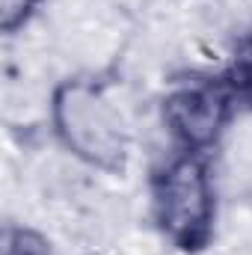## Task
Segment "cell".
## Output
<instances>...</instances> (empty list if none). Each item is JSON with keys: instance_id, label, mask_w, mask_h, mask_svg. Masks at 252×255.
Instances as JSON below:
<instances>
[{"instance_id": "obj_1", "label": "cell", "mask_w": 252, "mask_h": 255, "mask_svg": "<svg viewBox=\"0 0 252 255\" xmlns=\"http://www.w3.org/2000/svg\"><path fill=\"white\" fill-rule=\"evenodd\" d=\"M151 220L157 232L181 253H202L214 241L217 199L208 154L175 151L151 169Z\"/></svg>"}, {"instance_id": "obj_5", "label": "cell", "mask_w": 252, "mask_h": 255, "mask_svg": "<svg viewBox=\"0 0 252 255\" xmlns=\"http://www.w3.org/2000/svg\"><path fill=\"white\" fill-rule=\"evenodd\" d=\"M3 255H54V253H51V244L39 232L9 226L6 235H3Z\"/></svg>"}, {"instance_id": "obj_6", "label": "cell", "mask_w": 252, "mask_h": 255, "mask_svg": "<svg viewBox=\"0 0 252 255\" xmlns=\"http://www.w3.org/2000/svg\"><path fill=\"white\" fill-rule=\"evenodd\" d=\"M39 6L42 0H0V30L6 36H15L18 30H24L33 21Z\"/></svg>"}, {"instance_id": "obj_3", "label": "cell", "mask_w": 252, "mask_h": 255, "mask_svg": "<svg viewBox=\"0 0 252 255\" xmlns=\"http://www.w3.org/2000/svg\"><path fill=\"white\" fill-rule=\"evenodd\" d=\"M238 113V101L223 74H184L175 77L160 101V119L175 142V151L208 154L223 139Z\"/></svg>"}, {"instance_id": "obj_4", "label": "cell", "mask_w": 252, "mask_h": 255, "mask_svg": "<svg viewBox=\"0 0 252 255\" xmlns=\"http://www.w3.org/2000/svg\"><path fill=\"white\" fill-rule=\"evenodd\" d=\"M220 74L229 83V89L238 101V110H252V30L235 39L226 68Z\"/></svg>"}, {"instance_id": "obj_2", "label": "cell", "mask_w": 252, "mask_h": 255, "mask_svg": "<svg viewBox=\"0 0 252 255\" xmlns=\"http://www.w3.org/2000/svg\"><path fill=\"white\" fill-rule=\"evenodd\" d=\"M54 133L68 154L101 172H122L130 154V136L122 113L107 92L83 77H68L51 98Z\"/></svg>"}]
</instances>
